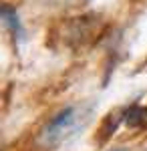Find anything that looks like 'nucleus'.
Instances as JSON below:
<instances>
[{"label": "nucleus", "instance_id": "obj_1", "mask_svg": "<svg viewBox=\"0 0 147 151\" xmlns=\"http://www.w3.org/2000/svg\"><path fill=\"white\" fill-rule=\"evenodd\" d=\"M75 121H77V111L73 107H68L65 111H61L46 127V139L57 143L63 137H67L68 133L75 129Z\"/></svg>", "mask_w": 147, "mask_h": 151}, {"label": "nucleus", "instance_id": "obj_2", "mask_svg": "<svg viewBox=\"0 0 147 151\" xmlns=\"http://www.w3.org/2000/svg\"><path fill=\"white\" fill-rule=\"evenodd\" d=\"M127 123L129 125H147V109L133 107L127 113Z\"/></svg>", "mask_w": 147, "mask_h": 151}, {"label": "nucleus", "instance_id": "obj_3", "mask_svg": "<svg viewBox=\"0 0 147 151\" xmlns=\"http://www.w3.org/2000/svg\"><path fill=\"white\" fill-rule=\"evenodd\" d=\"M113 151H127V149H113Z\"/></svg>", "mask_w": 147, "mask_h": 151}]
</instances>
